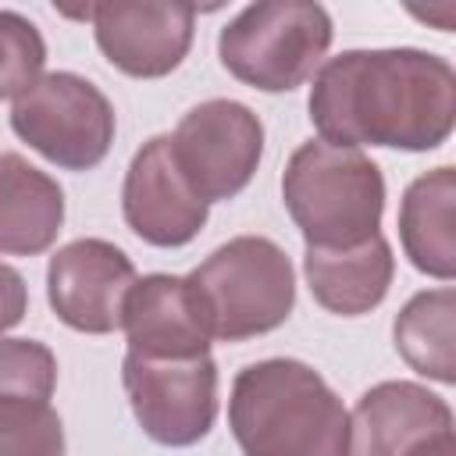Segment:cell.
Here are the masks:
<instances>
[{
    "label": "cell",
    "instance_id": "cell-9",
    "mask_svg": "<svg viewBox=\"0 0 456 456\" xmlns=\"http://www.w3.org/2000/svg\"><path fill=\"white\" fill-rule=\"evenodd\" d=\"M135 285V264L107 239H75L46 264V299L61 324L82 335H110L121 328L125 299Z\"/></svg>",
    "mask_w": 456,
    "mask_h": 456
},
{
    "label": "cell",
    "instance_id": "cell-6",
    "mask_svg": "<svg viewBox=\"0 0 456 456\" xmlns=\"http://www.w3.org/2000/svg\"><path fill=\"white\" fill-rule=\"evenodd\" d=\"M11 128L64 171H93L114 146L118 118L107 93L75 71H50L11 107Z\"/></svg>",
    "mask_w": 456,
    "mask_h": 456
},
{
    "label": "cell",
    "instance_id": "cell-16",
    "mask_svg": "<svg viewBox=\"0 0 456 456\" xmlns=\"http://www.w3.org/2000/svg\"><path fill=\"white\" fill-rule=\"evenodd\" d=\"M452 203H456V167L442 164L428 175H417L399 203V242L406 260L438 281L456 278V235H452Z\"/></svg>",
    "mask_w": 456,
    "mask_h": 456
},
{
    "label": "cell",
    "instance_id": "cell-1",
    "mask_svg": "<svg viewBox=\"0 0 456 456\" xmlns=\"http://www.w3.org/2000/svg\"><path fill=\"white\" fill-rule=\"evenodd\" d=\"M310 121L331 146L438 150L456 125V71L417 46L342 50L310 86Z\"/></svg>",
    "mask_w": 456,
    "mask_h": 456
},
{
    "label": "cell",
    "instance_id": "cell-3",
    "mask_svg": "<svg viewBox=\"0 0 456 456\" xmlns=\"http://www.w3.org/2000/svg\"><path fill=\"white\" fill-rule=\"evenodd\" d=\"M281 200L306 246L349 249L381 235L385 175L363 150L306 139L285 164Z\"/></svg>",
    "mask_w": 456,
    "mask_h": 456
},
{
    "label": "cell",
    "instance_id": "cell-2",
    "mask_svg": "<svg viewBox=\"0 0 456 456\" xmlns=\"http://www.w3.org/2000/svg\"><path fill=\"white\" fill-rule=\"evenodd\" d=\"M228 428L242 456H349V413L303 360L246 363L228 395Z\"/></svg>",
    "mask_w": 456,
    "mask_h": 456
},
{
    "label": "cell",
    "instance_id": "cell-13",
    "mask_svg": "<svg viewBox=\"0 0 456 456\" xmlns=\"http://www.w3.org/2000/svg\"><path fill=\"white\" fill-rule=\"evenodd\" d=\"M442 431H452L442 395L417 381H378L349 413V456H410Z\"/></svg>",
    "mask_w": 456,
    "mask_h": 456
},
{
    "label": "cell",
    "instance_id": "cell-10",
    "mask_svg": "<svg viewBox=\"0 0 456 456\" xmlns=\"http://www.w3.org/2000/svg\"><path fill=\"white\" fill-rule=\"evenodd\" d=\"M93 36L100 53L128 78H164L171 75L189 46L196 7L192 4H157V0H110L89 7Z\"/></svg>",
    "mask_w": 456,
    "mask_h": 456
},
{
    "label": "cell",
    "instance_id": "cell-18",
    "mask_svg": "<svg viewBox=\"0 0 456 456\" xmlns=\"http://www.w3.org/2000/svg\"><path fill=\"white\" fill-rule=\"evenodd\" d=\"M0 456H64L61 413L36 399H0Z\"/></svg>",
    "mask_w": 456,
    "mask_h": 456
},
{
    "label": "cell",
    "instance_id": "cell-12",
    "mask_svg": "<svg viewBox=\"0 0 456 456\" xmlns=\"http://www.w3.org/2000/svg\"><path fill=\"white\" fill-rule=\"evenodd\" d=\"M121 328L128 338V353L157 360L203 356L214 342L203 299L185 274L135 278L121 310Z\"/></svg>",
    "mask_w": 456,
    "mask_h": 456
},
{
    "label": "cell",
    "instance_id": "cell-8",
    "mask_svg": "<svg viewBox=\"0 0 456 456\" xmlns=\"http://www.w3.org/2000/svg\"><path fill=\"white\" fill-rule=\"evenodd\" d=\"M171 153L207 207L235 200L260 167L264 125L246 103L214 96L182 114L178 128L171 132Z\"/></svg>",
    "mask_w": 456,
    "mask_h": 456
},
{
    "label": "cell",
    "instance_id": "cell-22",
    "mask_svg": "<svg viewBox=\"0 0 456 456\" xmlns=\"http://www.w3.org/2000/svg\"><path fill=\"white\" fill-rule=\"evenodd\" d=\"M410 456H456V435H452V431H442V435L420 442Z\"/></svg>",
    "mask_w": 456,
    "mask_h": 456
},
{
    "label": "cell",
    "instance_id": "cell-19",
    "mask_svg": "<svg viewBox=\"0 0 456 456\" xmlns=\"http://www.w3.org/2000/svg\"><path fill=\"white\" fill-rule=\"evenodd\" d=\"M46 39L18 11L0 7V100H18L28 86L43 78Z\"/></svg>",
    "mask_w": 456,
    "mask_h": 456
},
{
    "label": "cell",
    "instance_id": "cell-21",
    "mask_svg": "<svg viewBox=\"0 0 456 456\" xmlns=\"http://www.w3.org/2000/svg\"><path fill=\"white\" fill-rule=\"evenodd\" d=\"M25 314H28V285H25L21 271H14L11 264L0 260V335L11 331L14 324H21Z\"/></svg>",
    "mask_w": 456,
    "mask_h": 456
},
{
    "label": "cell",
    "instance_id": "cell-15",
    "mask_svg": "<svg viewBox=\"0 0 456 456\" xmlns=\"http://www.w3.org/2000/svg\"><path fill=\"white\" fill-rule=\"evenodd\" d=\"M64 224V189L21 153H0V253H46Z\"/></svg>",
    "mask_w": 456,
    "mask_h": 456
},
{
    "label": "cell",
    "instance_id": "cell-20",
    "mask_svg": "<svg viewBox=\"0 0 456 456\" xmlns=\"http://www.w3.org/2000/svg\"><path fill=\"white\" fill-rule=\"evenodd\" d=\"M57 388V356L36 338L0 335V399H36L50 403Z\"/></svg>",
    "mask_w": 456,
    "mask_h": 456
},
{
    "label": "cell",
    "instance_id": "cell-17",
    "mask_svg": "<svg viewBox=\"0 0 456 456\" xmlns=\"http://www.w3.org/2000/svg\"><path fill=\"white\" fill-rule=\"evenodd\" d=\"M452 317H456V292L442 285V289H424L410 296L392 324L395 353L406 360V367L438 385L456 381Z\"/></svg>",
    "mask_w": 456,
    "mask_h": 456
},
{
    "label": "cell",
    "instance_id": "cell-14",
    "mask_svg": "<svg viewBox=\"0 0 456 456\" xmlns=\"http://www.w3.org/2000/svg\"><path fill=\"white\" fill-rule=\"evenodd\" d=\"M303 278L317 306L338 317H360L381 306L395 278V256L385 235H374L349 249H314L303 253Z\"/></svg>",
    "mask_w": 456,
    "mask_h": 456
},
{
    "label": "cell",
    "instance_id": "cell-11",
    "mask_svg": "<svg viewBox=\"0 0 456 456\" xmlns=\"http://www.w3.org/2000/svg\"><path fill=\"white\" fill-rule=\"evenodd\" d=\"M121 214L125 224L157 249H178L203 232L210 207L192 192V185L178 171L171 135L146 139L128 160L121 185Z\"/></svg>",
    "mask_w": 456,
    "mask_h": 456
},
{
    "label": "cell",
    "instance_id": "cell-4",
    "mask_svg": "<svg viewBox=\"0 0 456 456\" xmlns=\"http://www.w3.org/2000/svg\"><path fill=\"white\" fill-rule=\"evenodd\" d=\"M217 342H246L281 328L296 306V271L289 253L267 235H235L192 274Z\"/></svg>",
    "mask_w": 456,
    "mask_h": 456
},
{
    "label": "cell",
    "instance_id": "cell-7",
    "mask_svg": "<svg viewBox=\"0 0 456 456\" xmlns=\"http://www.w3.org/2000/svg\"><path fill=\"white\" fill-rule=\"evenodd\" d=\"M121 385L135 424L157 445H196L217 420V363L210 353L189 360L125 353Z\"/></svg>",
    "mask_w": 456,
    "mask_h": 456
},
{
    "label": "cell",
    "instance_id": "cell-5",
    "mask_svg": "<svg viewBox=\"0 0 456 456\" xmlns=\"http://www.w3.org/2000/svg\"><path fill=\"white\" fill-rule=\"evenodd\" d=\"M335 25L321 4L264 0L242 7L217 32V57L232 78L260 93L303 86L331 50Z\"/></svg>",
    "mask_w": 456,
    "mask_h": 456
}]
</instances>
